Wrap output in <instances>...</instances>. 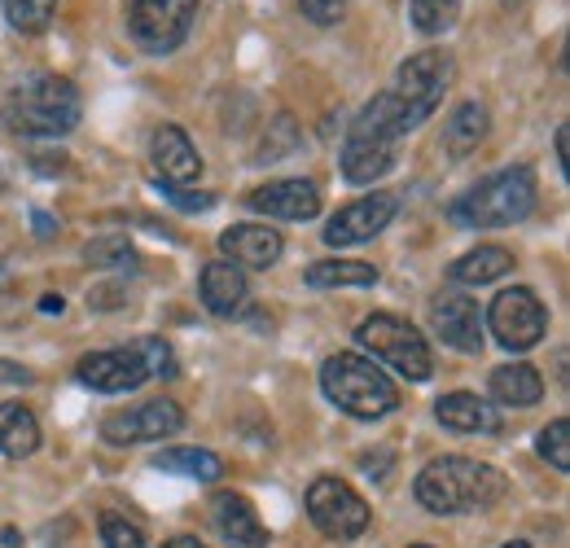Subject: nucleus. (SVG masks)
Instances as JSON below:
<instances>
[{
	"label": "nucleus",
	"mask_w": 570,
	"mask_h": 548,
	"mask_svg": "<svg viewBox=\"0 0 570 548\" xmlns=\"http://www.w3.org/2000/svg\"><path fill=\"white\" fill-rule=\"evenodd\" d=\"M180 425H185L180 404H171V400H149V404H141V409H128V412L106 417V421H101V439H106V443L128 448V443L167 439V434H176Z\"/></svg>",
	"instance_id": "11"
},
{
	"label": "nucleus",
	"mask_w": 570,
	"mask_h": 548,
	"mask_svg": "<svg viewBox=\"0 0 570 548\" xmlns=\"http://www.w3.org/2000/svg\"><path fill=\"white\" fill-rule=\"evenodd\" d=\"M4 281H9V276H4V268H0V290H4Z\"/></svg>",
	"instance_id": "42"
},
{
	"label": "nucleus",
	"mask_w": 570,
	"mask_h": 548,
	"mask_svg": "<svg viewBox=\"0 0 570 548\" xmlns=\"http://www.w3.org/2000/svg\"><path fill=\"white\" fill-rule=\"evenodd\" d=\"M212 522L215 531L224 536V545L233 548H273L268 540V527L259 522V513H255V505L246 500V496H237V491H219L212 500Z\"/></svg>",
	"instance_id": "16"
},
{
	"label": "nucleus",
	"mask_w": 570,
	"mask_h": 548,
	"mask_svg": "<svg viewBox=\"0 0 570 548\" xmlns=\"http://www.w3.org/2000/svg\"><path fill=\"white\" fill-rule=\"evenodd\" d=\"M504 548H531V545H527V540H509Z\"/></svg>",
	"instance_id": "41"
},
{
	"label": "nucleus",
	"mask_w": 570,
	"mask_h": 548,
	"mask_svg": "<svg viewBox=\"0 0 570 548\" xmlns=\"http://www.w3.org/2000/svg\"><path fill=\"white\" fill-rule=\"evenodd\" d=\"M149 163H154V176L163 185H189V180L203 176V154L194 149V140L185 137V128H176V124L154 128V137H149Z\"/></svg>",
	"instance_id": "15"
},
{
	"label": "nucleus",
	"mask_w": 570,
	"mask_h": 548,
	"mask_svg": "<svg viewBox=\"0 0 570 548\" xmlns=\"http://www.w3.org/2000/svg\"><path fill=\"white\" fill-rule=\"evenodd\" d=\"M413 128H422L409 106L395 97V92H377L364 110L356 115V124L347 128L343 140V176L352 185H373L382 180L391 167H395V154H400V140L409 137Z\"/></svg>",
	"instance_id": "1"
},
{
	"label": "nucleus",
	"mask_w": 570,
	"mask_h": 548,
	"mask_svg": "<svg viewBox=\"0 0 570 548\" xmlns=\"http://www.w3.org/2000/svg\"><path fill=\"white\" fill-rule=\"evenodd\" d=\"M31 219H36V228H40V237H53V228H58V224H53L49 215H31Z\"/></svg>",
	"instance_id": "39"
},
{
	"label": "nucleus",
	"mask_w": 570,
	"mask_h": 548,
	"mask_svg": "<svg viewBox=\"0 0 570 548\" xmlns=\"http://www.w3.org/2000/svg\"><path fill=\"white\" fill-rule=\"evenodd\" d=\"M268 133H273V140H264V145H259V154H255L259 163H264V158H277V154H285V149H294V140H298V128H294V119H289V115H282Z\"/></svg>",
	"instance_id": "33"
},
{
	"label": "nucleus",
	"mask_w": 570,
	"mask_h": 548,
	"mask_svg": "<svg viewBox=\"0 0 570 548\" xmlns=\"http://www.w3.org/2000/svg\"><path fill=\"white\" fill-rule=\"evenodd\" d=\"M62 307H67V303H62V294H45V299H40V312H49V316H53V312H62Z\"/></svg>",
	"instance_id": "37"
},
{
	"label": "nucleus",
	"mask_w": 570,
	"mask_h": 548,
	"mask_svg": "<svg viewBox=\"0 0 570 548\" xmlns=\"http://www.w3.org/2000/svg\"><path fill=\"white\" fill-rule=\"evenodd\" d=\"M163 548H203V545H198L194 536H176V540H167Z\"/></svg>",
	"instance_id": "40"
},
{
	"label": "nucleus",
	"mask_w": 570,
	"mask_h": 548,
	"mask_svg": "<svg viewBox=\"0 0 570 548\" xmlns=\"http://www.w3.org/2000/svg\"><path fill=\"white\" fill-rule=\"evenodd\" d=\"M434 417L448 425V430H461V434H488V430H497L500 417L497 409L488 404V400H479V395H470V391H452V395H443L439 404H434Z\"/></svg>",
	"instance_id": "20"
},
{
	"label": "nucleus",
	"mask_w": 570,
	"mask_h": 548,
	"mask_svg": "<svg viewBox=\"0 0 570 548\" xmlns=\"http://www.w3.org/2000/svg\"><path fill=\"white\" fill-rule=\"evenodd\" d=\"M83 260L92 264V268H132L137 264V251H132V242L124 237V233H106V237H97V242H88L83 246Z\"/></svg>",
	"instance_id": "28"
},
{
	"label": "nucleus",
	"mask_w": 570,
	"mask_h": 548,
	"mask_svg": "<svg viewBox=\"0 0 570 548\" xmlns=\"http://www.w3.org/2000/svg\"><path fill=\"white\" fill-rule=\"evenodd\" d=\"M307 518L330 540H356L368 531V505L343 479H316L307 487Z\"/></svg>",
	"instance_id": "9"
},
{
	"label": "nucleus",
	"mask_w": 570,
	"mask_h": 548,
	"mask_svg": "<svg viewBox=\"0 0 570 548\" xmlns=\"http://www.w3.org/2000/svg\"><path fill=\"white\" fill-rule=\"evenodd\" d=\"M413 548H430V545H413Z\"/></svg>",
	"instance_id": "43"
},
{
	"label": "nucleus",
	"mask_w": 570,
	"mask_h": 548,
	"mask_svg": "<svg viewBox=\"0 0 570 548\" xmlns=\"http://www.w3.org/2000/svg\"><path fill=\"white\" fill-rule=\"evenodd\" d=\"M321 391L330 395V404H338L360 421H373V417H386L391 409H400L395 382L356 351H338L321 364Z\"/></svg>",
	"instance_id": "4"
},
{
	"label": "nucleus",
	"mask_w": 570,
	"mask_h": 548,
	"mask_svg": "<svg viewBox=\"0 0 570 548\" xmlns=\"http://www.w3.org/2000/svg\"><path fill=\"white\" fill-rule=\"evenodd\" d=\"M513 268V255L504 251V246H479V251H470V255H461L448 276L456 281V285H492L500 276Z\"/></svg>",
	"instance_id": "22"
},
{
	"label": "nucleus",
	"mask_w": 570,
	"mask_h": 548,
	"mask_svg": "<svg viewBox=\"0 0 570 548\" xmlns=\"http://www.w3.org/2000/svg\"><path fill=\"white\" fill-rule=\"evenodd\" d=\"M488 325H492V334H497L500 346H509V351H531V346L544 339L549 316H544V303H540L527 285H513V290H504V294L492 299Z\"/></svg>",
	"instance_id": "10"
},
{
	"label": "nucleus",
	"mask_w": 570,
	"mask_h": 548,
	"mask_svg": "<svg viewBox=\"0 0 570 548\" xmlns=\"http://www.w3.org/2000/svg\"><path fill=\"white\" fill-rule=\"evenodd\" d=\"M40 448V421L22 404H0V457H31Z\"/></svg>",
	"instance_id": "23"
},
{
	"label": "nucleus",
	"mask_w": 570,
	"mask_h": 548,
	"mask_svg": "<svg viewBox=\"0 0 570 548\" xmlns=\"http://www.w3.org/2000/svg\"><path fill=\"white\" fill-rule=\"evenodd\" d=\"M377 268L360 264V260H321L307 268V285L316 290H334V285H373Z\"/></svg>",
	"instance_id": "26"
},
{
	"label": "nucleus",
	"mask_w": 570,
	"mask_h": 548,
	"mask_svg": "<svg viewBox=\"0 0 570 548\" xmlns=\"http://www.w3.org/2000/svg\"><path fill=\"white\" fill-rule=\"evenodd\" d=\"M158 189H163L167 203L180 206V211H212L215 206V194H189V189H180V185H163V180H158Z\"/></svg>",
	"instance_id": "35"
},
{
	"label": "nucleus",
	"mask_w": 570,
	"mask_h": 548,
	"mask_svg": "<svg viewBox=\"0 0 570 548\" xmlns=\"http://www.w3.org/2000/svg\"><path fill=\"white\" fill-rule=\"evenodd\" d=\"M83 101L79 88L62 75H31L9 88L0 106V124L18 137H67L79 128Z\"/></svg>",
	"instance_id": "2"
},
{
	"label": "nucleus",
	"mask_w": 570,
	"mask_h": 548,
	"mask_svg": "<svg viewBox=\"0 0 570 548\" xmlns=\"http://www.w3.org/2000/svg\"><path fill=\"white\" fill-rule=\"evenodd\" d=\"M409 13H413V27H417L422 36H443V31L456 22L461 0H413Z\"/></svg>",
	"instance_id": "29"
},
{
	"label": "nucleus",
	"mask_w": 570,
	"mask_h": 548,
	"mask_svg": "<svg viewBox=\"0 0 570 548\" xmlns=\"http://www.w3.org/2000/svg\"><path fill=\"white\" fill-rule=\"evenodd\" d=\"M395 194H368V198H360V203L343 206L330 224H325V242L338 251V246H360V242H373L391 219H395Z\"/></svg>",
	"instance_id": "12"
},
{
	"label": "nucleus",
	"mask_w": 570,
	"mask_h": 548,
	"mask_svg": "<svg viewBox=\"0 0 570 548\" xmlns=\"http://www.w3.org/2000/svg\"><path fill=\"white\" fill-rule=\"evenodd\" d=\"M540 457L553 461L558 470H570V421L567 417H558V421H549V425L540 430Z\"/></svg>",
	"instance_id": "30"
},
{
	"label": "nucleus",
	"mask_w": 570,
	"mask_h": 548,
	"mask_svg": "<svg viewBox=\"0 0 570 548\" xmlns=\"http://www.w3.org/2000/svg\"><path fill=\"white\" fill-rule=\"evenodd\" d=\"M567 137H570L567 128H558V167H562V172L570 167V163H567Z\"/></svg>",
	"instance_id": "38"
},
{
	"label": "nucleus",
	"mask_w": 570,
	"mask_h": 548,
	"mask_svg": "<svg viewBox=\"0 0 570 548\" xmlns=\"http://www.w3.org/2000/svg\"><path fill=\"white\" fill-rule=\"evenodd\" d=\"M500 496H504V474L470 457H439L417 474V500L430 513L492 509Z\"/></svg>",
	"instance_id": "3"
},
{
	"label": "nucleus",
	"mask_w": 570,
	"mask_h": 548,
	"mask_svg": "<svg viewBox=\"0 0 570 548\" xmlns=\"http://www.w3.org/2000/svg\"><path fill=\"white\" fill-rule=\"evenodd\" d=\"M544 395V378L531 364H504L492 373V400L509 404V409H531Z\"/></svg>",
	"instance_id": "21"
},
{
	"label": "nucleus",
	"mask_w": 570,
	"mask_h": 548,
	"mask_svg": "<svg viewBox=\"0 0 570 548\" xmlns=\"http://www.w3.org/2000/svg\"><path fill=\"white\" fill-rule=\"evenodd\" d=\"M154 470H167V474H189L198 482H215L224 474V461L215 452H203V448H167L154 457Z\"/></svg>",
	"instance_id": "25"
},
{
	"label": "nucleus",
	"mask_w": 570,
	"mask_h": 548,
	"mask_svg": "<svg viewBox=\"0 0 570 548\" xmlns=\"http://www.w3.org/2000/svg\"><path fill=\"white\" fill-rule=\"evenodd\" d=\"M356 339L368 346L377 360H386L395 373H404L409 382H426L430 373H434V355H430L426 339H422L409 321H400V316L377 312V316L360 321Z\"/></svg>",
	"instance_id": "6"
},
{
	"label": "nucleus",
	"mask_w": 570,
	"mask_h": 548,
	"mask_svg": "<svg viewBox=\"0 0 570 548\" xmlns=\"http://www.w3.org/2000/svg\"><path fill=\"white\" fill-rule=\"evenodd\" d=\"M250 211H259V215H273V219H316V211H321V189L312 185V180H273V185H259V189H250V198H246Z\"/></svg>",
	"instance_id": "17"
},
{
	"label": "nucleus",
	"mask_w": 570,
	"mask_h": 548,
	"mask_svg": "<svg viewBox=\"0 0 570 548\" xmlns=\"http://www.w3.org/2000/svg\"><path fill=\"white\" fill-rule=\"evenodd\" d=\"M0 9H4V22L13 31L40 36V31H49V22L58 13V0H0Z\"/></svg>",
	"instance_id": "27"
},
{
	"label": "nucleus",
	"mask_w": 570,
	"mask_h": 548,
	"mask_svg": "<svg viewBox=\"0 0 570 548\" xmlns=\"http://www.w3.org/2000/svg\"><path fill=\"white\" fill-rule=\"evenodd\" d=\"M430 325L452 351L474 355L483 346V312L470 294H439L430 307Z\"/></svg>",
	"instance_id": "14"
},
{
	"label": "nucleus",
	"mask_w": 570,
	"mask_h": 548,
	"mask_svg": "<svg viewBox=\"0 0 570 548\" xmlns=\"http://www.w3.org/2000/svg\"><path fill=\"white\" fill-rule=\"evenodd\" d=\"M535 198H540L535 172L531 167H504L497 176L479 180L465 198H456L452 219L465 228H509L535 211Z\"/></svg>",
	"instance_id": "5"
},
{
	"label": "nucleus",
	"mask_w": 570,
	"mask_h": 548,
	"mask_svg": "<svg viewBox=\"0 0 570 548\" xmlns=\"http://www.w3.org/2000/svg\"><path fill=\"white\" fill-rule=\"evenodd\" d=\"M198 290H203V303H207V312L215 316H233V312H242L246 307V273L242 268H233V264H207L203 268V281H198Z\"/></svg>",
	"instance_id": "19"
},
{
	"label": "nucleus",
	"mask_w": 570,
	"mask_h": 548,
	"mask_svg": "<svg viewBox=\"0 0 570 548\" xmlns=\"http://www.w3.org/2000/svg\"><path fill=\"white\" fill-rule=\"evenodd\" d=\"M452 79H456L452 53H443V49H422V53H413V58L400 67L391 92L409 106V115H413L417 124H426L430 115L439 110L443 92L452 88Z\"/></svg>",
	"instance_id": "8"
},
{
	"label": "nucleus",
	"mask_w": 570,
	"mask_h": 548,
	"mask_svg": "<svg viewBox=\"0 0 570 548\" xmlns=\"http://www.w3.org/2000/svg\"><path fill=\"white\" fill-rule=\"evenodd\" d=\"M137 355L145 360V369H149V378H176V355H171V346L163 343V339H137Z\"/></svg>",
	"instance_id": "32"
},
{
	"label": "nucleus",
	"mask_w": 570,
	"mask_h": 548,
	"mask_svg": "<svg viewBox=\"0 0 570 548\" xmlns=\"http://www.w3.org/2000/svg\"><path fill=\"white\" fill-rule=\"evenodd\" d=\"M347 4H352V0H298L303 18L316 22V27H334V22L347 13Z\"/></svg>",
	"instance_id": "34"
},
{
	"label": "nucleus",
	"mask_w": 570,
	"mask_h": 548,
	"mask_svg": "<svg viewBox=\"0 0 570 548\" xmlns=\"http://www.w3.org/2000/svg\"><path fill=\"white\" fill-rule=\"evenodd\" d=\"M101 545L106 548H145V531L137 522H128L124 513H106L101 518Z\"/></svg>",
	"instance_id": "31"
},
{
	"label": "nucleus",
	"mask_w": 570,
	"mask_h": 548,
	"mask_svg": "<svg viewBox=\"0 0 570 548\" xmlns=\"http://www.w3.org/2000/svg\"><path fill=\"white\" fill-rule=\"evenodd\" d=\"M488 110L479 106V101H465V106H456V115L448 119V128H443V145H448V154H470V149H479V140L488 137Z\"/></svg>",
	"instance_id": "24"
},
{
	"label": "nucleus",
	"mask_w": 570,
	"mask_h": 548,
	"mask_svg": "<svg viewBox=\"0 0 570 548\" xmlns=\"http://www.w3.org/2000/svg\"><path fill=\"white\" fill-rule=\"evenodd\" d=\"M194 18H198V0H128V31L145 53L180 49Z\"/></svg>",
	"instance_id": "7"
},
{
	"label": "nucleus",
	"mask_w": 570,
	"mask_h": 548,
	"mask_svg": "<svg viewBox=\"0 0 570 548\" xmlns=\"http://www.w3.org/2000/svg\"><path fill=\"white\" fill-rule=\"evenodd\" d=\"M219 251L233 260V268H273L282 260V233L268 224H233L219 233Z\"/></svg>",
	"instance_id": "18"
},
{
	"label": "nucleus",
	"mask_w": 570,
	"mask_h": 548,
	"mask_svg": "<svg viewBox=\"0 0 570 548\" xmlns=\"http://www.w3.org/2000/svg\"><path fill=\"white\" fill-rule=\"evenodd\" d=\"M79 382L101 391V395H124V391H137L149 369L137 355V346H119V351H97V355H83L79 360Z\"/></svg>",
	"instance_id": "13"
},
{
	"label": "nucleus",
	"mask_w": 570,
	"mask_h": 548,
	"mask_svg": "<svg viewBox=\"0 0 570 548\" xmlns=\"http://www.w3.org/2000/svg\"><path fill=\"white\" fill-rule=\"evenodd\" d=\"M0 386H31V373L13 360H0Z\"/></svg>",
	"instance_id": "36"
}]
</instances>
